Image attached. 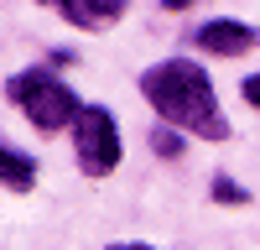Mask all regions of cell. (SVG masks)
I'll return each mask as SVG.
<instances>
[{
	"label": "cell",
	"mask_w": 260,
	"mask_h": 250,
	"mask_svg": "<svg viewBox=\"0 0 260 250\" xmlns=\"http://www.w3.org/2000/svg\"><path fill=\"white\" fill-rule=\"evenodd\" d=\"M73 157L89 177H110L120 157H125V141H120V125L104 104H83L78 120H73Z\"/></svg>",
	"instance_id": "obj_3"
},
{
	"label": "cell",
	"mask_w": 260,
	"mask_h": 250,
	"mask_svg": "<svg viewBox=\"0 0 260 250\" xmlns=\"http://www.w3.org/2000/svg\"><path fill=\"white\" fill-rule=\"evenodd\" d=\"M141 99L156 110V120L177 125L187 136L203 141H229V120L219 110V94H213V78L198 68L192 57H161L141 73Z\"/></svg>",
	"instance_id": "obj_1"
},
{
	"label": "cell",
	"mask_w": 260,
	"mask_h": 250,
	"mask_svg": "<svg viewBox=\"0 0 260 250\" xmlns=\"http://www.w3.org/2000/svg\"><path fill=\"white\" fill-rule=\"evenodd\" d=\"M104 250H156V245H146V240H115V245H104Z\"/></svg>",
	"instance_id": "obj_10"
},
{
	"label": "cell",
	"mask_w": 260,
	"mask_h": 250,
	"mask_svg": "<svg viewBox=\"0 0 260 250\" xmlns=\"http://www.w3.org/2000/svg\"><path fill=\"white\" fill-rule=\"evenodd\" d=\"M192 42H198L203 52H213V57H245V52L260 47V26H245V21L213 16V21H203V26L192 32Z\"/></svg>",
	"instance_id": "obj_4"
},
{
	"label": "cell",
	"mask_w": 260,
	"mask_h": 250,
	"mask_svg": "<svg viewBox=\"0 0 260 250\" xmlns=\"http://www.w3.org/2000/svg\"><path fill=\"white\" fill-rule=\"evenodd\" d=\"M0 182H6L11 193H31V188H37V162L26 151H16V146L0 141Z\"/></svg>",
	"instance_id": "obj_6"
},
{
	"label": "cell",
	"mask_w": 260,
	"mask_h": 250,
	"mask_svg": "<svg viewBox=\"0 0 260 250\" xmlns=\"http://www.w3.org/2000/svg\"><path fill=\"white\" fill-rule=\"evenodd\" d=\"M6 99L16 104L21 115L31 120V131L37 136H57V131H73V120H78V94L62 83L47 63H37V68H21L6 78Z\"/></svg>",
	"instance_id": "obj_2"
},
{
	"label": "cell",
	"mask_w": 260,
	"mask_h": 250,
	"mask_svg": "<svg viewBox=\"0 0 260 250\" xmlns=\"http://www.w3.org/2000/svg\"><path fill=\"white\" fill-rule=\"evenodd\" d=\"M208 193H213V203H229V208H245L250 203V188H240V182H234V177H213V188H208Z\"/></svg>",
	"instance_id": "obj_8"
},
{
	"label": "cell",
	"mask_w": 260,
	"mask_h": 250,
	"mask_svg": "<svg viewBox=\"0 0 260 250\" xmlns=\"http://www.w3.org/2000/svg\"><path fill=\"white\" fill-rule=\"evenodd\" d=\"M37 6L57 11V16L68 21V26H78V32H110L115 21H125L130 0H37Z\"/></svg>",
	"instance_id": "obj_5"
},
{
	"label": "cell",
	"mask_w": 260,
	"mask_h": 250,
	"mask_svg": "<svg viewBox=\"0 0 260 250\" xmlns=\"http://www.w3.org/2000/svg\"><path fill=\"white\" fill-rule=\"evenodd\" d=\"M240 99L250 104V110H260V73H250V78L240 83Z\"/></svg>",
	"instance_id": "obj_9"
},
{
	"label": "cell",
	"mask_w": 260,
	"mask_h": 250,
	"mask_svg": "<svg viewBox=\"0 0 260 250\" xmlns=\"http://www.w3.org/2000/svg\"><path fill=\"white\" fill-rule=\"evenodd\" d=\"M151 151H156V157H167V162H177V157H182V131L161 120L156 131H151Z\"/></svg>",
	"instance_id": "obj_7"
},
{
	"label": "cell",
	"mask_w": 260,
	"mask_h": 250,
	"mask_svg": "<svg viewBox=\"0 0 260 250\" xmlns=\"http://www.w3.org/2000/svg\"><path fill=\"white\" fill-rule=\"evenodd\" d=\"M161 6H167V11H187L192 0H161Z\"/></svg>",
	"instance_id": "obj_11"
}]
</instances>
